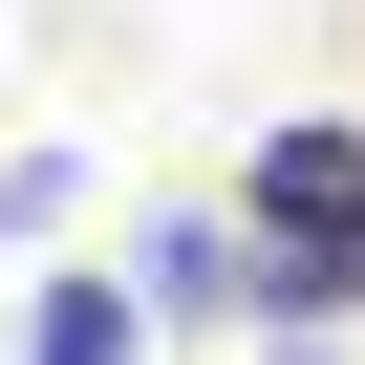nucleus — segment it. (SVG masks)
Instances as JSON below:
<instances>
[{
  "instance_id": "f257e3e1",
  "label": "nucleus",
  "mask_w": 365,
  "mask_h": 365,
  "mask_svg": "<svg viewBox=\"0 0 365 365\" xmlns=\"http://www.w3.org/2000/svg\"><path fill=\"white\" fill-rule=\"evenodd\" d=\"M258 237L365 258V129H279V150H258Z\"/></svg>"
},
{
  "instance_id": "f03ea898",
  "label": "nucleus",
  "mask_w": 365,
  "mask_h": 365,
  "mask_svg": "<svg viewBox=\"0 0 365 365\" xmlns=\"http://www.w3.org/2000/svg\"><path fill=\"white\" fill-rule=\"evenodd\" d=\"M150 344V301H108V279H43V322H22V365H129Z\"/></svg>"
}]
</instances>
